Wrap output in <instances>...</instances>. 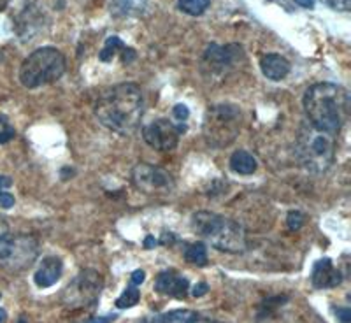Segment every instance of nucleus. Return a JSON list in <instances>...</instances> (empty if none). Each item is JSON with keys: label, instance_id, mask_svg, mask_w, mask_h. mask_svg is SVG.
<instances>
[{"label": "nucleus", "instance_id": "f257e3e1", "mask_svg": "<svg viewBox=\"0 0 351 323\" xmlns=\"http://www.w3.org/2000/svg\"><path fill=\"white\" fill-rule=\"evenodd\" d=\"M144 115L143 90L136 83H120L100 93L95 116L100 123L120 136H132Z\"/></svg>", "mask_w": 351, "mask_h": 323}, {"label": "nucleus", "instance_id": "f03ea898", "mask_svg": "<svg viewBox=\"0 0 351 323\" xmlns=\"http://www.w3.org/2000/svg\"><path fill=\"white\" fill-rule=\"evenodd\" d=\"M307 121L316 130L337 136L350 115V93L334 83H316L304 93Z\"/></svg>", "mask_w": 351, "mask_h": 323}, {"label": "nucleus", "instance_id": "7ed1b4c3", "mask_svg": "<svg viewBox=\"0 0 351 323\" xmlns=\"http://www.w3.org/2000/svg\"><path fill=\"white\" fill-rule=\"evenodd\" d=\"M192 228L219 252L243 253L246 250V232L234 219L211 211H199L192 216Z\"/></svg>", "mask_w": 351, "mask_h": 323}, {"label": "nucleus", "instance_id": "20e7f679", "mask_svg": "<svg viewBox=\"0 0 351 323\" xmlns=\"http://www.w3.org/2000/svg\"><path fill=\"white\" fill-rule=\"evenodd\" d=\"M65 72V56L60 49L44 46L27 56L20 67V83L28 90L55 83Z\"/></svg>", "mask_w": 351, "mask_h": 323}, {"label": "nucleus", "instance_id": "39448f33", "mask_svg": "<svg viewBox=\"0 0 351 323\" xmlns=\"http://www.w3.org/2000/svg\"><path fill=\"white\" fill-rule=\"evenodd\" d=\"M297 153L307 171L322 174L334 162L335 136L316 130L311 125H304L297 137Z\"/></svg>", "mask_w": 351, "mask_h": 323}, {"label": "nucleus", "instance_id": "423d86ee", "mask_svg": "<svg viewBox=\"0 0 351 323\" xmlns=\"http://www.w3.org/2000/svg\"><path fill=\"white\" fill-rule=\"evenodd\" d=\"M241 111L234 104H218L211 108L204 121V137L213 148L228 146L239 136Z\"/></svg>", "mask_w": 351, "mask_h": 323}, {"label": "nucleus", "instance_id": "0eeeda50", "mask_svg": "<svg viewBox=\"0 0 351 323\" xmlns=\"http://www.w3.org/2000/svg\"><path fill=\"white\" fill-rule=\"evenodd\" d=\"M39 255V243L28 234H5L0 237V269L18 274L32 267Z\"/></svg>", "mask_w": 351, "mask_h": 323}, {"label": "nucleus", "instance_id": "6e6552de", "mask_svg": "<svg viewBox=\"0 0 351 323\" xmlns=\"http://www.w3.org/2000/svg\"><path fill=\"white\" fill-rule=\"evenodd\" d=\"M102 291V278L95 271L80 272L76 280L69 283L64 291V304L71 311L93 309Z\"/></svg>", "mask_w": 351, "mask_h": 323}, {"label": "nucleus", "instance_id": "1a4fd4ad", "mask_svg": "<svg viewBox=\"0 0 351 323\" xmlns=\"http://www.w3.org/2000/svg\"><path fill=\"white\" fill-rule=\"evenodd\" d=\"M132 181L144 193H169L174 188L171 172L156 165L141 162L132 169Z\"/></svg>", "mask_w": 351, "mask_h": 323}, {"label": "nucleus", "instance_id": "9d476101", "mask_svg": "<svg viewBox=\"0 0 351 323\" xmlns=\"http://www.w3.org/2000/svg\"><path fill=\"white\" fill-rule=\"evenodd\" d=\"M181 130L183 128L176 127L167 118H158L143 128V137L156 152H171L180 143Z\"/></svg>", "mask_w": 351, "mask_h": 323}, {"label": "nucleus", "instance_id": "9b49d317", "mask_svg": "<svg viewBox=\"0 0 351 323\" xmlns=\"http://www.w3.org/2000/svg\"><path fill=\"white\" fill-rule=\"evenodd\" d=\"M244 53L237 44H227V46H218V44H209L206 53H204V67H209L213 74H223L230 71L236 64H239V58H243Z\"/></svg>", "mask_w": 351, "mask_h": 323}, {"label": "nucleus", "instance_id": "f8f14e48", "mask_svg": "<svg viewBox=\"0 0 351 323\" xmlns=\"http://www.w3.org/2000/svg\"><path fill=\"white\" fill-rule=\"evenodd\" d=\"M155 290L162 296L174 297V299H184L190 290V283L186 278L180 276L174 271L160 272L155 280Z\"/></svg>", "mask_w": 351, "mask_h": 323}, {"label": "nucleus", "instance_id": "ddd939ff", "mask_svg": "<svg viewBox=\"0 0 351 323\" xmlns=\"http://www.w3.org/2000/svg\"><path fill=\"white\" fill-rule=\"evenodd\" d=\"M341 281H343V274L334 267L330 259H322L315 263L311 274L313 287L324 290V288L337 287L341 285Z\"/></svg>", "mask_w": 351, "mask_h": 323}, {"label": "nucleus", "instance_id": "4468645a", "mask_svg": "<svg viewBox=\"0 0 351 323\" xmlns=\"http://www.w3.org/2000/svg\"><path fill=\"white\" fill-rule=\"evenodd\" d=\"M64 272V262L58 256H44L39 269L34 274V281L39 288H49L58 283Z\"/></svg>", "mask_w": 351, "mask_h": 323}, {"label": "nucleus", "instance_id": "2eb2a0df", "mask_svg": "<svg viewBox=\"0 0 351 323\" xmlns=\"http://www.w3.org/2000/svg\"><path fill=\"white\" fill-rule=\"evenodd\" d=\"M260 69H262V74L267 77V80L281 81L290 74L291 65L285 56L278 55V53H269V55L262 56Z\"/></svg>", "mask_w": 351, "mask_h": 323}, {"label": "nucleus", "instance_id": "dca6fc26", "mask_svg": "<svg viewBox=\"0 0 351 323\" xmlns=\"http://www.w3.org/2000/svg\"><path fill=\"white\" fill-rule=\"evenodd\" d=\"M146 4L148 0H109V9L118 18L139 16L146 9Z\"/></svg>", "mask_w": 351, "mask_h": 323}, {"label": "nucleus", "instance_id": "f3484780", "mask_svg": "<svg viewBox=\"0 0 351 323\" xmlns=\"http://www.w3.org/2000/svg\"><path fill=\"white\" fill-rule=\"evenodd\" d=\"M256 158L252 153L244 152V149H237V152L232 153L230 156V169L237 174H253L256 171Z\"/></svg>", "mask_w": 351, "mask_h": 323}, {"label": "nucleus", "instance_id": "a211bd4d", "mask_svg": "<svg viewBox=\"0 0 351 323\" xmlns=\"http://www.w3.org/2000/svg\"><path fill=\"white\" fill-rule=\"evenodd\" d=\"M199 315L192 309H174V311L158 315L152 320V323H195Z\"/></svg>", "mask_w": 351, "mask_h": 323}, {"label": "nucleus", "instance_id": "6ab92c4d", "mask_svg": "<svg viewBox=\"0 0 351 323\" xmlns=\"http://www.w3.org/2000/svg\"><path fill=\"white\" fill-rule=\"evenodd\" d=\"M184 259L190 263H193V265L204 267L208 263V250H206L202 243L188 244L186 250H184Z\"/></svg>", "mask_w": 351, "mask_h": 323}, {"label": "nucleus", "instance_id": "aec40b11", "mask_svg": "<svg viewBox=\"0 0 351 323\" xmlns=\"http://www.w3.org/2000/svg\"><path fill=\"white\" fill-rule=\"evenodd\" d=\"M125 48H127V46H125L123 40H121L120 37L111 36V37H108V39H106L104 48L100 49V53H99V58L102 62H111L112 58L118 55V53L121 55V51H123Z\"/></svg>", "mask_w": 351, "mask_h": 323}, {"label": "nucleus", "instance_id": "412c9836", "mask_svg": "<svg viewBox=\"0 0 351 323\" xmlns=\"http://www.w3.org/2000/svg\"><path fill=\"white\" fill-rule=\"evenodd\" d=\"M209 4H211V0H178L181 11L190 16H200L202 12H206Z\"/></svg>", "mask_w": 351, "mask_h": 323}, {"label": "nucleus", "instance_id": "4be33fe9", "mask_svg": "<svg viewBox=\"0 0 351 323\" xmlns=\"http://www.w3.org/2000/svg\"><path fill=\"white\" fill-rule=\"evenodd\" d=\"M139 297H141L139 288H136V285H128V287L123 290V294L116 299V307L127 309V307L136 306V304L139 302Z\"/></svg>", "mask_w": 351, "mask_h": 323}, {"label": "nucleus", "instance_id": "5701e85b", "mask_svg": "<svg viewBox=\"0 0 351 323\" xmlns=\"http://www.w3.org/2000/svg\"><path fill=\"white\" fill-rule=\"evenodd\" d=\"M14 136H16V130L9 123L8 116L0 115V144L9 143V141L14 139Z\"/></svg>", "mask_w": 351, "mask_h": 323}, {"label": "nucleus", "instance_id": "b1692460", "mask_svg": "<svg viewBox=\"0 0 351 323\" xmlns=\"http://www.w3.org/2000/svg\"><path fill=\"white\" fill-rule=\"evenodd\" d=\"M304 222H306V218H304V215L300 211H290L288 213V218H287V224H288V228L290 230H299V228H302Z\"/></svg>", "mask_w": 351, "mask_h": 323}, {"label": "nucleus", "instance_id": "393cba45", "mask_svg": "<svg viewBox=\"0 0 351 323\" xmlns=\"http://www.w3.org/2000/svg\"><path fill=\"white\" fill-rule=\"evenodd\" d=\"M172 115H174L176 120L184 121V120H188L190 111H188V108L184 104H178V106H174V109H172Z\"/></svg>", "mask_w": 351, "mask_h": 323}, {"label": "nucleus", "instance_id": "a878e982", "mask_svg": "<svg viewBox=\"0 0 351 323\" xmlns=\"http://www.w3.org/2000/svg\"><path fill=\"white\" fill-rule=\"evenodd\" d=\"M14 202H16V200H14V197L9 192L0 193V208L2 209H11L12 206H14Z\"/></svg>", "mask_w": 351, "mask_h": 323}, {"label": "nucleus", "instance_id": "bb28decb", "mask_svg": "<svg viewBox=\"0 0 351 323\" xmlns=\"http://www.w3.org/2000/svg\"><path fill=\"white\" fill-rule=\"evenodd\" d=\"M327 4L332 9H341V11H350V0H327Z\"/></svg>", "mask_w": 351, "mask_h": 323}, {"label": "nucleus", "instance_id": "cd10ccee", "mask_svg": "<svg viewBox=\"0 0 351 323\" xmlns=\"http://www.w3.org/2000/svg\"><path fill=\"white\" fill-rule=\"evenodd\" d=\"M136 60V51L132 48H125L123 51H121V62L123 64H130V62Z\"/></svg>", "mask_w": 351, "mask_h": 323}, {"label": "nucleus", "instance_id": "c85d7f7f", "mask_svg": "<svg viewBox=\"0 0 351 323\" xmlns=\"http://www.w3.org/2000/svg\"><path fill=\"white\" fill-rule=\"evenodd\" d=\"M208 291H209L208 283H199V285H195V287H193L192 296L193 297H202V296H206Z\"/></svg>", "mask_w": 351, "mask_h": 323}, {"label": "nucleus", "instance_id": "c756f323", "mask_svg": "<svg viewBox=\"0 0 351 323\" xmlns=\"http://www.w3.org/2000/svg\"><path fill=\"white\" fill-rule=\"evenodd\" d=\"M337 316L343 323H350L351 322V311L348 307H337Z\"/></svg>", "mask_w": 351, "mask_h": 323}, {"label": "nucleus", "instance_id": "7c9ffc66", "mask_svg": "<svg viewBox=\"0 0 351 323\" xmlns=\"http://www.w3.org/2000/svg\"><path fill=\"white\" fill-rule=\"evenodd\" d=\"M144 280H146V274H144V271H134V274H132V278H130L132 285H136V287H139Z\"/></svg>", "mask_w": 351, "mask_h": 323}, {"label": "nucleus", "instance_id": "2f4dec72", "mask_svg": "<svg viewBox=\"0 0 351 323\" xmlns=\"http://www.w3.org/2000/svg\"><path fill=\"white\" fill-rule=\"evenodd\" d=\"M11 184H12V180H11V178H9V176H2V174H0V193L5 192V190H8V188L11 187Z\"/></svg>", "mask_w": 351, "mask_h": 323}, {"label": "nucleus", "instance_id": "473e14b6", "mask_svg": "<svg viewBox=\"0 0 351 323\" xmlns=\"http://www.w3.org/2000/svg\"><path fill=\"white\" fill-rule=\"evenodd\" d=\"M316 0H295V4H299L304 9H313L315 8Z\"/></svg>", "mask_w": 351, "mask_h": 323}, {"label": "nucleus", "instance_id": "72a5a7b5", "mask_svg": "<svg viewBox=\"0 0 351 323\" xmlns=\"http://www.w3.org/2000/svg\"><path fill=\"white\" fill-rule=\"evenodd\" d=\"M144 244H146V248H155L156 244H158V241H156L155 237L148 236V237H146V241H144Z\"/></svg>", "mask_w": 351, "mask_h": 323}, {"label": "nucleus", "instance_id": "f704fd0d", "mask_svg": "<svg viewBox=\"0 0 351 323\" xmlns=\"http://www.w3.org/2000/svg\"><path fill=\"white\" fill-rule=\"evenodd\" d=\"M5 234H8V224H5L4 219L0 218V237L5 236Z\"/></svg>", "mask_w": 351, "mask_h": 323}, {"label": "nucleus", "instance_id": "c9c22d12", "mask_svg": "<svg viewBox=\"0 0 351 323\" xmlns=\"http://www.w3.org/2000/svg\"><path fill=\"white\" fill-rule=\"evenodd\" d=\"M5 320H8V315H5V311L0 307V323H5Z\"/></svg>", "mask_w": 351, "mask_h": 323}, {"label": "nucleus", "instance_id": "e433bc0d", "mask_svg": "<svg viewBox=\"0 0 351 323\" xmlns=\"http://www.w3.org/2000/svg\"><path fill=\"white\" fill-rule=\"evenodd\" d=\"M9 2H11V0H0V11H4L9 5Z\"/></svg>", "mask_w": 351, "mask_h": 323}, {"label": "nucleus", "instance_id": "4c0bfd02", "mask_svg": "<svg viewBox=\"0 0 351 323\" xmlns=\"http://www.w3.org/2000/svg\"><path fill=\"white\" fill-rule=\"evenodd\" d=\"M18 323H27V318H25V316H21L20 322H18Z\"/></svg>", "mask_w": 351, "mask_h": 323}, {"label": "nucleus", "instance_id": "58836bf2", "mask_svg": "<svg viewBox=\"0 0 351 323\" xmlns=\"http://www.w3.org/2000/svg\"><path fill=\"white\" fill-rule=\"evenodd\" d=\"M139 323H152V320H141Z\"/></svg>", "mask_w": 351, "mask_h": 323}]
</instances>
